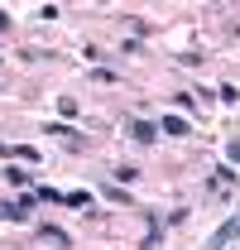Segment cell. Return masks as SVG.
Masks as SVG:
<instances>
[{
	"mask_svg": "<svg viewBox=\"0 0 240 250\" xmlns=\"http://www.w3.org/2000/svg\"><path fill=\"white\" fill-rule=\"evenodd\" d=\"M231 241H240V212H236V217H226V221H221V226H216V231H211L207 250H226V246H231Z\"/></svg>",
	"mask_w": 240,
	"mask_h": 250,
	"instance_id": "cell-1",
	"label": "cell"
},
{
	"mask_svg": "<svg viewBox=\"0 0 240 250\" xmlns=\"http://www.w3.org/2000/svg\"><path fill=\"white\" fill-rule=\"evenodd\" d=\"M39 241H48V246H58V250H72V236H67L62 226H48V221L39 226Z\"/></svg>",
	"mask_w": 240,
	"mask_h": 250,
	"instance_id": "cell-2",
	"label": "cell"
},
{
	"mask_svg": "<svg viewBox=\"0 0 240 250\" xmlns=\"http://www.w3.org/2000/svg\"><path fill=\"white\" fill-rule=\"evenodd\" d=\"M130 135H135L140 145H154V140H159V125L154 121H130Z\"/></svg>",
	"mask_w": 240,
	"mask_h": 250,
	"instance_id": "cell-3",
	"label": "cell"
},
{
	"mask_svg": "<svg viewBox=\"0 0 240 250\" xmlns=\"http://www.w3.org/2000/svg\"><path fill=\"white\" fill-rule=\"evenodd\" d=\"M0 221H29V212H24L20 202H10V197H0Z\"/></svg>",
	"mask_w": 240,
	"mask_h": 250,
	"instance_id": "cell-4",
	"label": "cell"
},
{
	"mask_svg": "<svg viewBox=\"0 0 240 250\" xmlns=\"http://www.w3.org/2000/svg\"><path fill=\"white\" fill-rule=\"evenodd\" d=\"M159 125H163V135H192V125L182 121V116H163Z\"/></svg>",
	"mask_w": 240,
	"mask_h": 250,
	"instance_id": "cell-5",
	"label": "cell"
},
{
	"mask_svg": "<svg viewBox=\"0 0 240 250\" xmlns=\"http://www.w3.org/2000/svg\"><path fill=\"white\" fill-rule=\"evenodd\" d=\"M101 197H111V202H120V207H130V192H125L120 183H106V188H101Z\"/></svg>",
	"mask_w": 240,
	"mask_h": 250,
	"instance_id": "cell-6",
	"label": "cell"
},
{
	"mask_svg": "<svg viewBox=\"0 0 240 250\" xmlns=\"http://www.w3.org/2000/svg\"><path fill=\"white\" fill-rule=\"evenodd\" d=\"M62 202H67V207H77V212H82V207H91V192H87V188H82V192H67V197H62Z\"/></svg>",
	"mask_w": 240,
	"mask_h": 250,
	"instance_id": "cell-7",
	"label": "cell"
},
{
	"mask_svg": "<svg viewBox=\"0 0 240 250\" xmlns=\"http://www.w3.org/2000/svg\"><path fill=\"white\" fill-rule=\"evenodd\" d=\"M5 183L10 188H29V173H24V168H5Z\"/></svg>",
	"mask_w": 240,
	"mask_h": 250,
	"instance_id": "cell-8",
	"label": "cell"
},
{
	"mask_svg": "<svg viewBox=\"0 0 240 250\" xmlns=\"http://www.w3.org/2000/svg\"><path fill=\"white\" fill-rule=\"evenodd\" d=\"M43 135H62V140H67V145H77V135H72V130H67V125H43Z\"/></svg>",
	"mask_w": 240,
	"mask_h": 250,
	"instance_id": "cell-9",
	"label": "cell"
},
{
	"mask_svg": "<svg viewBox=\"0 0 240 250\" xmlns=\"http://www.w3.org/2000/svg\"><path fill=\"white\" fill-rule=\"evenodd\" d=\"M135 178H140V168H130V164H120V168H116V183H135Z\"/></svg>",
	"mask_w": 240,
	"mask_h": 250,
	"instance_id": "cell-10",
	"label": "cell"
},
{
	"mask_svg": "<svg viewBox=\"0 0 240 250\" xmlns=\"http://www.w3.org/2000/svg\"><path fill=\"white\" fill-rule=\"evenodd\" d=\"M34 197L39 202H62V192H53V188H34Z\"/></svg>",
	"mask_w": 240,
	"mask_h": 250,
	"instance_id": "cell-11",
	"label": "cell"
},
{
	"mask_svg": "<svg viewBox=\"0 0 240 250\" xmlns=\"http://www.w3.org/2000/svg\"><path fill=\"white\" fill-rule=\"evenodd\" d=\"M58 111L67 116V121H72V116H77V101H72V96H58Z\"/></svg>",
	"mask_w": 240,
	"mask_h": 250,
	"instance_id": "cell-12",
	"label": "cell"
},
{
	"mask_svg": "<svg viewBox=\"0 0 240 250\" xmlns=\"http://www.w3.org/2000/svg\"><path fill=\"white\" fill-rule=\"evenodd\" d=\"M226 159H231V168L240 164V140H231V145H226Z\"/></svg>",
	"mask_w": 240,
	"mask_h": 250,
	"instance_id": "cell-13",
	"label": "cell"
},
{
	"mask_svg": "<svg viewBox=\"0 0 240 250\" xmlns=\"http://www.w3.org/2000/svg\"><path fill=\"white\" fill-rule=\"evenodd\" d=\"M10 29V10H0V34Z\"/></svg>",
	"mask_w": 240,
	"mask_h": 250,
	"instance_id": "cell-14",
	"label": "cell"
}]
</instances>
